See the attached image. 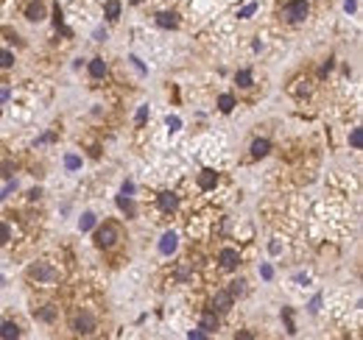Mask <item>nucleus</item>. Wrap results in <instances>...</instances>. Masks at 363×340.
Instances as JSON below:
<instances>
[{
  "label": "nucleus",
  "mask_w": 363,
  "mask_h": 340,
  "mask_svg": "<svg viewBox=\"0 0 363 340\" xmlns=\"http://www.w3.org/2000/svg\"><path fill=\"white\" fill-rule=\"evenodd\" d=\"M0 323H3V321H0Z\"/></svg>",
  "instance_id": "36"
},
{
  "label": "nucleus",
  "mask_w": 363,
  "mask_h": 340,
  "mask_svg": "<svg viewBox=\"0 0 363 340\" xmlns=\"http://www.w3.org/2000/svg\"><path fill=\"white\" fill-rule=\"evenodd\" d=\"M308 3H305V0H290L288 6L282 9V17L288 20V23H302L305 17H308Z\"/></svg>",
  "instance_id": "3"
},
{
  "label": "nucleus",
  "mask_w": 363,
  "mask_h": 340,
  "mask_svg": "<svg viewBox=\"0 0 363 340\" xmlns=\"http://www.w3.org/2000/svg\"><path fill=\"white\" fill-rule=\"evenodd\" d=\"M260 274H263V279H271V276H274L271 265H263V268H260Z\"/></svg>",
  "instance_id": "32"
},
{
  "label": "nucleus",
  "mask_w": 363,
  "mask_h": 340,
  "mask_svg": "<svg viewBox=\"0 0 363 340\" xmlns=\"http://www.w3.org/2000/svg\"><path fill=\"white\" fill-rule=\"evenodd\" d=\"M117 240H120V232H117L115 223H103V226L95 232V245L98 248H112Z\"/></svg>",
  "instance_id": "2"
},
{
  "label": "nucleus",
  "mask_w": 363,
  "mask_h": 340,
  "mask_svg": "<svg viewBox=\"0 0 363 340\" xmlns=\"http://www.w3.org/2000/svg\"><path fill=\"white\" fill-rule=\"evenodd\" d=\"M65 167H67V170H79V167H81V159H79L76 154H67V156H65Z\"/></svg>",
  "instance_id": "22"
},
{
  "label": "nucleus",
  "mask_w": 363,
  "mask_h": 340,
  "mask_svg": "<svg viewBox=\"0 0 363 340\" xmlns=\"http://www.w3.org/2000/svg\"><path fill=\"white\" fill-rule=\"evenodd\" d=\"M157 25L159 28H179V17L173 12H159L157 14Z\"/></svg>",
  "instance_id": "7"
},
{
  "label": "nucleus",
  "mask_w": 363,
  "mask_h": 340,
  "mask_svg": "<svg viewBox=\"0 0 363 340\" xmlns=\"http://www.w3.org/2000/svg\"><path fill=\"white\" fill-rule=\"evenodd\" d=\"M9 237H12L9 226H6V223H0V245H6V243H9Z\"/></svg>",
  "instance_id": "27"
},
{
  "label": "nucleus",
  "mask_w": 363,
  "mask_h": 340,
  "mask_svg": "<svg viewBox=\"0 0 363 340\" xmlns=\"http://www.w3.org/2000/svg\"><path fill=\"white\" fill-rule=\"evenodd\" d=\"M176 234L173 232H168V234H162V240H159V251H162V254H173L176 251Z\"/></svg>",
  "instance_id": "10"
},
{
  "label": "nucleus",
  "mask_w": 363,
  "mask_h": 340,
  "mask_svg": "<svg viewBox=\"0 0 363 340\" xmlns=\"http://www.w3.org/2000/svg\"><path fill=\"white\" fill-rule=\"evenodd\" d=\"M79 226H81V232H90V229L95 226V215H92V212H87V215L81 218V223H79Z\"/></svg>",
  "instance_id": "23"
},
{
  "label": "nucleus",
  "mask_w": 363,
  "mask_h": 340,
  "mask_svg": "<svg viewBox=\"0 0 363 340\" xmlns=\"http://www.w3.org/2000/svg\"><path fill=\"white\" fill-rule=\"evenodd\" d=\"M90 76L92 78H103L106 76V61L103 59H92L90 61Z\"/></svg>",
  "instance_id": "15"
},
{
  "label": "nucleus",
  "mask_w": 363,
  "mask_h": 340,
  "mask_svg": "<svg viewBox=\"0 0 363 340\" xmlns=\"http://www.w3.org/2000/svg\"><path fill=\"white\" fill-rule=\"evenodd\" d=\"M218 262H221V268H224V270H235L237 262H240V257H237L235 248H224L221 254H218Z\"/></svg>",
  "instance_id": "6"
},
{
  "label": "nucleus",
  "mask_w": 363,
  "mask_h": 340,
  "mask_svg": "<svg viewBox=\"0 0 363 340\" xmlns=\"http://www.w3.org/2000/svg\"><path fill=\"white\" fill-rule=\"evenodd\" d=\"M188 337L190 340H201V337H207V332H204V329H196V332H190Z\"/></svg>",
  "instance_id": "31"
},
{
  "label": "nucleus",
  "mask_w": 363,
  "mask_h": 340,
  "mask_svg": "<svg viewBox=\"0 0 363 340\" xmlns=\"http://www.w3.org/2000/svg\"><path fill=\"white\" fill-rule=\"evenodd\" d=\"M129 192H134V184H132V181H126V184H123V195H129Z\"/></svg>",
  "instance_id": "34"
},
{
  "label": "nucleus",
  "mask_w": 363,
  "mask_h": 340,
  "mask_svg": "<svg viewBox=\"0 0 363 340\" xmlns=\"http://www.w3.org/2000/svg\"><path fill=\"white\" fill-rule=\"evenodd\" d=\"M344 9H346V12H355V9H357V3H355V0H346V3H344Z\"/></svg>",
  "instance_id": "33"
},
{
  "label": "nucleus",
  "mask_w": 363,
  "mask_h": 340,
  "mask_svg": "<svg viewBox=\"0 0 363 340\" xmlns=\"http://www.w3.org/2000/svg\"><path fill=\"white\" fill-rule=\"evenodd\" d=\"M34 315L42 318V321H53V318H56V310H53V304H48V307H42V310H36Z\"/></svg>",
  "instance_id": "20"
},
{
  "label": "nucleus",
  "mask_w": 363,
  "mask_h": 340,
  "mask_svg": "<svg viewBox=\"0 0 363 340\" xmlns=\"http://www.w3.org/2000/svg\"><path fill=\"white\" fill-rule=\"evenodd\" d=\"M229 293H232V296H243V293H246V282H243V279H237V282H232V287H229Z\"/></svg>",
  "instance_id": "25"
},
{
  "label": "nucleus",
  "mask_w": 363,
  "mask_h": 340,
  "mask_svg": "<svg viewBox=\"0 0 363 340\" xmlns=\"http://www.w3.org/2000/svg\"><path fill=\"white\" fill-rule=\"evenodd\" d=\"M215 184H218V173L215 170H201L199 173V187L201 190H212Z\"/></svg>",
  "instance_id": "8"
},
{
  "label": "nucleus",
  "mask_w": 363,
  "mask_h": 340,
  "mask_svg": "<svg viewBox=\"0 0 363 340\" xmlns=\"http://www.w3.org/2000/svg\"><path fill=\"white\" fill-rule=\"evenodd\" d=\"M232 301H235V296H232L229 290H218L215 299H212V312H229Z\"/></svg>",
  "instance_id": "5"
},
{
  "label": "nucleus",
  "mask_w": 363,
  "mask_h": 340,
  "mask_svg": "<svg viewBox=\"0 0 363 340\" xmlns=\"http://www.w3.org/2000/svg\"><path fill=\"white\" fill-rule=\"evenodd\" d=\"M14 64V56L9 53V50H0V70H6V67Z\"/></svg>",
  "instance_id": "24"
},
{
  "label": "nucleus",
  "mask_w": 363,
  "mask_h": 340,
  "mask_svg": "<svg viewBox=\"0 0 363 340\" xmlns=\"http://www.w3.org/2000/svg\"><path fill=\"white\" fill-rule=\"evenodd\" d=\"M201 329H204V332H215L218 329V312H204V315H201Z\"/></svg>",
  "instance_id": "11"
},
{
  "label": "nucleus",
  "mask_w": 363,
  "mask_h": 340,
  "mask_svg": "<svg viewBox=\"0 0 363 340\" xmlns=\"http://www.w3.org/2000/svg\"><path fill=\"white\" fill-rule=\"evenodd\" d=\"M268 151H271V143H268V140H254V143H252V156H254V159L266 156Z\"/></svg>",
  "instance_id": "12"
},
{
  "label": "nucleus",
  "mask_w": 363,
  "mask_h": 340,
  "mask_svg": "<svg viewBox=\"0 0 363 340\" xmlns=\"http://www.w3.org/2000/svg\"><path fill=\"white\" fill-rule=\"evenodd\" d=\"M120 17V0H106V20H115Z\"/></svg>",
  "instance_id": "17"
},
{
  "label": "nucleus",
  "mask_w": 363,
  "mask_h": 340,
  "mask_svg": "<svg viewBox=\"0 0 363 340\" xmlns=\"http://www.w3.org/2000/svg\"><path fill=\"white\" fill-rule=\"evenodd\" d=\"M188 276H190V268H188V265H182V268L176 270V279H179V282H185Z\"/></svg>",
  "instance_id": "29"
},
{
  "label": "nucleus",
  "mask_w": 363,
  "mask_h": 340,
  "mask_svg": "<svg viewBox=\"0 0 363 340\" xmlns=\"http://www.w3.org/2000/svg\"><path fill=\"white\" fill-rule=\"evenodd\" d=\"M349 145H352V148H360V145H363V128H352Z\"/></svg>",
  "instance_id": "21"
},
{
  "label": "nucleus",
  "mask_w": 363,
  "mask_h": 340,
  "mask_svg": "<svg viewBox=\"0 0 363 340\" xmlns=\"http://www.w3.org/2000/svg\"><path fill=\"white\" fill-rule=\"evenodd\" d=\"M308 310H310V312H319V310H321V296H316V299L310 301V307H308Z\"/></svg>",
  "instance_id": "30"
},
{
  "label": "nucleus",
  "mask_w": 363,
  "mask_h": 340,
  "mask_svg": "<svg viewBox=\"0 0 363 340\" xmlns=\"http://www.w3.org/2000/svg\"><path fill=\"white\" fill-rule=\"evenodd\" d=\"M254 12H257V3H249L246 9H240V12H237V17H240V20H249Z\"/></svg>",
  "instance_id": "26"
},
{
  "label": "nucleus",
  "mask_w": 363,
  "mask_h": 340,
  "mask_svg": "<svg viewBox=\"0 0 363 340\" xmlns=\"http://www.w3.org/2000/svg\"><path fill=\"white\" fill-rule=\"evenodd\" d=\"M145 117H148V106H140L137 109V117H134V120H137V125H143Z\"/></svg>",
  "instance_id": "28"
},
{
  "label": "nucleus",
  "mask_w": 363,
  "mask_h": 340,
  "mask_svg": "<svg viewBox=\"0 0 363 340\" xmlns=\"http://www.w3.org/2000/svg\"><path fill=\"white\" fill-rule=\"evenodd\" d=\"M0 337H20V326H17V323H12V321L0 323Z\"/></svg>",
  "instance_id": "16"
},
{
  "label": "nucleus",
  "mask_w": 363,
  "mask_h": 340,
  "mask_svg": "<svg viewBox=\"0 0 363 340\" xmlns=\"http://www.w3.org/2000/svg\"><path fill=\"white\" fill-rule=\"evenodd\" d=\"M176 207H179V198H176L173 192H162V195H159V209H162V212H173Z\"/></svg>",
  "instance_id": "9"
},
{
  "label": "nucleus",
  "mask_w": 363,
  "mask_h": 340,
  "mask_svg": "<svg viewBox=\"0 0 363 340\" xmlns=\"http://www.w3.org/2000/svg\"><path fill=\"white\" fill-rule=\"evenodd\" d=\"M25 14H28L31 23H39V20H45V6H42V3H31Z\"/></svg>",
  "instance_id": "13"
},
{
  "label": "nucleus",
  "mask_w": 363,
  "mask_h": 340,
  "mask_svg": "<svg viewBox=\"0 0 363 340\" xmlns=\"http://www.w3.org/2000/svg\"><path fill=\"white\" fill-rule=\"evenodd\" d=\"M73 332L76 334H92V329H95V318L90 315L87 310H79L76 315H73Z\"/></svg>",
  "instance_id": "4"
},
{
  "label": "nucleus",
  "mask_w": 363,
  "mask_h": 340,
  "mask_svg": "<svg viewBox=\"0 0 363 340\" xmlns=\"http://www.w3.org/2000/svg\"><path fill=\"white\" fill-rule=\"evenodd\" d=\"M218 106H221V112H226V114H229L232 109H235V98H232L229 92H226V95H221V98H218Z\"/></svg>",
  "instance_id": "18"
},
{
  "label": "nucleus",
  "mask_w": 363,
  "mask_h": 340,
  "mask_svg": "<svg viewBox=\"0 0 363 340\" xmlns=\"http://www.w3.org/2000/svg\"><path fill=\"white\" fill-rule=\"evenodd\" d=\"M168 125L170 128H179V117H168Z\"/></svg>",
  "instance_id": "35"
},
{
  "label": "nucleus",
  "mask_w": 363,
  "mask_h": 340,
  "mask_svg": "<svg viewBox=\"0 0 363 340\" xmlns=\"http://www.w3.org/2000/svg\"><path fill=\"white\" fill-rule=\"evenodd\" d=\"M235 84H237V87H252V73H249V70H237Z\"/></svg>",
  "instance_id": "19"
},
{
  "label": "nucleus",
  "mask_w": 363,
  "mask_h": 340,
  "mask_svg": "<svg viewBox=\"0 0 363 340\" xmlns=\"http://www.w3.org/2000/svg\"><path fill=\"white\" fill-rule=\"evenodd\" d=\"M117 207L126 212V218H134V215H137V207H134V201H132L129 195H120V198H117Z\"/></svg>",
  "instance_id": "14"
},
{
  "label": "nucleus",
  "mask_w": 363,
  "mask_h": 340,
  "mask_svg": "<svg viewBox=\"0 0 363 340\" xmlns=\"http://www.w3.org/2000/svg\"><path fill=\"white\" fill-rule=\"evenodd\" d=\"M28 279L36 282V285H53L59 279V274H56V268L50 262H34L28 268Z\"/></svg>",
  "instance_id": "1"
}]
</instances>
